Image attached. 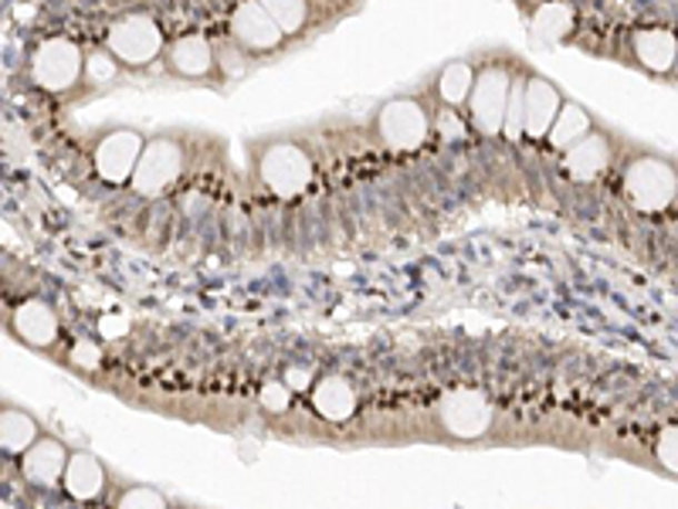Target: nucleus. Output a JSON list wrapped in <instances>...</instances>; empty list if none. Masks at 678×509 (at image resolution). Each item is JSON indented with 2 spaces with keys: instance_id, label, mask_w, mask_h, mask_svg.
I'll use <instances>...</instances> for the list:
<instances>
[{
  "instance_id": "393cba45",
  "label": "nucleus",
  "mask_w": 678,
  "mask_h": 509,
  "mask_svg": "<svg viewBox=\"0 0 678 509\" xmlns=\"http://www.w3.org/2000/svg\"><path fill=\"white\" fill-rule=\"evenodd\" d=\"M292 405V388L286 385V380H271V385L261 388V408L265 411H286Z\"/></svg>"
},
{
  "instance_id": "6ab92c4d",
  "label": "nucleus",
  "mask_w": 678,
  "mask_h": 509,
  "mask_svg": "<svg viewBox=\"0 0 678 509\" xmlns=\"http://www.w3.org/2000/svg\"><path fill=\"white\" fill-rule=\"evenodd\" d=\"M38 441V425L28 411L21 408H4L0 418V445H4L8 456H24L31 445Z\"/></svg>"
},
{
  "instance_id": "4be33fe9",
  "label": "nucleus",
  "mask_w": 678,
  "mask_h": 509,
  "mask_svg": "<svg viewBox=\"0 0 678 509\" xmlns=\"http://www.w3.org/2000/svg\"><path fill=\"white\" fill-rule=\"evenodd\" d=\"M574 24V11L570 4H547V8H539L536 18H532V34L539 41H560Z\"/></svg>"
},
{
  "instance_id": "f8f14e48",
  "label": "nucleus",
  "mask_w": 678,
  "mask_h": 509,
  "mask_svg": "<svg viewBox=\"0 0 678 509\" xmlns=\"http://www.w3.org/2000/svg\"><path fill=\"white\" fill-rule=\"evenodd\" d=\"M218 66V51L203 34H183L167 48V69L180 79H203Z\"/></svg>"
},
{
  "instance_id": "423d86ee",
  "label": "nucleus",
  "mask_w": 678,
  "mask_h": 509,
  "mask_svg": "<svg viewBox=\"0 0 678 509\" xmlns=\"http://www.w3.org/2000/svg\"><path fill=\"white\" fill-rule=\"evenodd\" d=\"M106 44L122 66H150V61L163 51V34L150 14H129L109 28Z\"/></svg>"
},
{
  "instance_id": "a211bd4d",
  "label": "nucleus",
  "mask_w": 678,
  "mask_h": 509,
  "mask_svg": "<svg viewBox=\"0 0 678 509\" xmlns=\"http://www.w3.org/2000/svg\"><path fill=\"white\" fill-rule=\"evenodd\" d=\"M312 405L326 421H347L357 411V391L347 377H322L312 388Z\"/></svg>"
},
{
  "instance_id": "0eeeda50",
  "label": "nucleus",
  "mask_w": 678,
  "mask_h": 509,
  "mask_svg": "<svg viewBox=\"0 0 678 509\" xmlns=\"http://www.w3.org/2000/svg\"><path fill=\"white\" fill-rule=\"evenodd\" d=\"M183 173V153L170 137H157L147 143L140 167L132 173V190L140 198H160L177 183V177Z\"/></svg>"
},
{
  "instance_id": "9b49d317",
  "label": "nucleus",
  "mask_w": 678,
  "mask_h": 509,
  "mask_svg": "<svg viewBox=\"0 0 678 509\" xmlns=\"http://www.w3.org/2000/svg\"><path fill=\"white\" fill-rule=\"evenodd\" d=\"M231 34L241 48H251V51H271L286 38V31L276 24V18H271L258 0H248V4H241L231 14Z\"/></svg>"
},
{
  "instance_id": "1a4fd4ad",
  "label": "nucleus",
  "mask_w": 678,
  "mask_h": 509,
  "mask_svg": "<svg viewBox=\"0 0 678 509\" xmlns=\"http://www.w3.org/2000/svg\"><path fill=\"white\" fill-rule=\"evenodd\" d=\"M441 425L455 438H479L492 425V405L482 391L458 388L441 401Z\"/></svg>"
},
{
  "instance_id": "4468645a",
  "label": "nucleus",
  "mask_w": 678,
  "mask_h": 509,
  "mask_svg": "<svg viewBox=\"0 0 678 509\" xmlns=\"http://www.w3.org/2000/svg\"><path fill=\"white\" fill-rule=\"evenodd\" d=\"M14 333L28 347H51L58 340V316L48 302L28 299L14 309Z\"/></svg>"
},
{
  "instance_id": "7c9ffc66",
  "label": "nucleus",
  "mask_w": 678,
  "mask_h": 509,
  "mask_svg": "<svg viewBox=\"0 0 678 509\" xmlns=\"http://www.w3.org/2000/svg\"><path fill=\"white\" fill-rule=\"evenodd\" d=\"M221 61H225V72L228 76H241L245 72V61L235 51H221Z\"/></svg>"
},
{
  "instance_id": "6e6552de",
  "label": "nucleus",
  "mask_w": 678,
  "mask_h": 509,
  "mask_svg": "<svg viewBox=\"0 0 678 509\" xmlns=\"http://www.w3.org/2000/svg\"><path fill=\"white\" fill-rule=\"evenodd\" d=\"M143 150H147V140L136 130H112L96 143V153H92L96 173L106 183H132V173L140 167Z\"/></svg>"
},
{
  "instance_id": "39448f33",
  "label": "nucleus",
  "mask_w": 678,
  "mask_h": 509,
  "mask_svg": "<svg viewBox=\"0 0 678 509\" xmlns=\"http://www.w3.org/2000/svg\"><path fill=\"white\" fill-rule=\"evenodd\" d=\"M86 69V58L79 51L76 41L68 38H48L34 48V58H31V79L34 86H41L44 92H64L79 82Z\"/></svg>"
},
{
  "instance_id": "b1692460",
  "label": "nucleus",
  "mask_w": 678,
  "mask_h": 509,
  "mask_svg": "<svg viewBox=\"0 0 678 509\" xmlns=\"http://www.w3.org/2000/svg\"><path fill=\"white\" fill-rule=\"evenodd\" d=\"M119 509H167V499L150 486H132L119 496Z\"/></svg>"
},
{
  "instance_id": "f03ea898",
  "label": "nucleus",
  "mask_w": 678,
  "mask_h": 509,
  "mask_svg": "<svg viewBox=\"0 0 678 509\" xmlns=\"http://www.w3.org/2000/svg\"><path fill=\"white\" fill-rule=\"evenodd\" d=\"M625 190L638 211L658 214L678 198V173L658 157H638L625 173Z\"/></svg>"
},
{
  "instance_id": "412c9836",
  "label": "nucleus",
  "mask_w": 678,
  "mask_h": 509,
  "mask_svg": "<svg viewBox=\"0 0 678 509\" xmlns=\"http://www.w3.org/2000/svg\"><path fill=\"white\" fill-rule=\"evenodd\" d=\"M471 86H475V72H471L468 61H451V66H445L441 76H438V96H441L445 106L468 102Z\"/></svg>"
},
{
  "instance_id": "5701e85b",
  "label": "nucleus",
  "mask_w": 678,
  "mask_h": 509,
  "mask_svg": "<svg viewBox=\"0 0 678 509\" xmlns=\"http://www.w3.org/2000/svg\"><path fill=\"white\" fill-rule=\"evenodd\" d=\"M258 4L276 18V24L286 31V34H296L302 24H306V14H309V8H306V0H258Z\"/></svg>"
},
{
  "instance_id": "20e7f679",
  "label": "nucleus",
  "mask_w": 678,
  "mask_h": 509,
  "mask_svg": "<svg viewBox=\"0 0 678 509\" xmlns=\"http://www.w3.org/2000/svg\"><path fill=\"white\" fill-rule=\"evenodd\" d=\"M377 133L390 150H421L431 133L428 109L418 99H390L377 112Z\"/></svg>"
},
{
  "instance_id": "7ed1b4c3",
  "label": "nucleus",
  "mask_w": 678,
  "mask_h": 509,
  "mask_svg": "<svg viewBox=\"0 0 678 509\" xmlns=\"http://www.w3.org/2000/svg\"><path fill=\"white\" fill-rule=\"evenodd\" d=\"M258 177L276 198H299L312 183V160L296 143H271L258 160Z\"/></svg>"
},
{
  "instance_id": "2eb2a0df",
  "label": "nucleus",
  "mask_w": 678,
  "mask_h": 509,
  "mask_svg": "<svg viewBox=\"0 0 678 509\" xmlns=\"http://www.w3.org/2000/svg\"><path fill=\"white\" fill-rule=\"evenodd\" d=\"M631 48L638 54V61L648 69V72H671L675 61H678V38L665 28H645V31H635L631 38Z\"/></svg>"
},
{
  "instance_id": "bb28decb",
  "label": "nucleus",
  "mask_w": 678,
  "mask_h": 509,
  "mask_svg": "<svg viewBox=\"0 0 678 509\" xmlns=\"http://www.w3.org/2000/svg\"><path fill=\"white\" fill-rule=\"evenodd\" d=\"M86 69H89V79H92V82H112L116 72H119L112 51H92L89 61H86Z\"/></svg>"
},
{
  "instance_id": "c85d7f7f",
  "label": "nucleus",
  "mask_w": 678,
  "mask_h": 509,
  "mask_svg": "<svg viewBox=\"0 0 678 509\" xmlns=\"http://www.w3.org/2000/svg\"><path fill=\"white\" fill-rule=\"evenodd\" d=\"M286 385H289L292 391H306V388H312V373L302 370V367H292V370L286 373Z\"/></svg>"
},
{
  "instance_id": "cd10ccee",
  "label": "nucleus",
  "mask_w": 678,
  "mask_h": 509,
  "mask_svg": "<svg viewBox=\"0 0 678 509\" xmlns=\"http://www.w3.org/2000/svg\"><path fill=\"white\" fill-rule=\"evenodd\" d=\"M99 360H102V350H99L92 340H79V343L72 347V363H79L82 370H96Z\"/></svg>"
},
{
  "instance_id": "a878e982",
  "label": "nucleus",
  "mask_w": 678,
  "mask_h": 509,
  "mask_svg": "<svg viewBox=\"0 0 678 509\" xmlns=\"http://www.w3.org/2000/svg\"><path fill=\"white\" fill-rule=\"evenodd\" d=\"M655 452H658L661 466L678 476V425H671V428H665V431L658 435Z\"/></svg>"
},
{
  "instance_id": "2f4dec72",
  "label": "nucleus",
  "mask_w": 678,
  "mask_h": 509,
  "mask_svg": "<svg viewBox=\"0 0 678 509\" xmlns=\"http://www.w3.org/2000/svg\"><path fill=\"white\" fill-rule=\"evenodd\" d=\"M675 72H678V61H675Z\"/></svg>"
},
{
  "instance_id": "9d476101",
  "label": "nucleus",
  "mask_w": 678,
  "mask_h": 509,
  "mask_svg": "<svg viewBox=\"0 0 678 509\" xmlns=\"http://www.w3.org/2000/svg\"><path fill=\"white\" fill-rule=\"evenodd\" d=\"M560 109H564V102H560V92L554 82L539 79V76L522 82V133L529 140L550 137Z\"/></svg>"
},
{
  "instance_id": "f257e3e1",
  "label": "nucleus",
  "mask_w": 678,
  "mask_h": 509,
  "mask_svg": "<svg viewBox=\"0 0 678 509\" xmlns=\"http://www.w3.org/2000/svg\"><path fill=\"white\" fill-rule=\"evenodd\" d=\"M512 79L502 66H486L475 76L471 96H468V119L482 137H499L506 133V116H509V99H512Z\"/></svg>"
},
{
  "instance_id": "dca6fc26",
  "label": "nucleus",
  "mask_w": 678,
  "mask_h": 509,
  "mask_svg": "<svg viewBox=\"0 0 678 509\" xmlns=\"http://www.w3.org/2000/svg\"><path fill=\"white\" fill-rule=\"evenodd\" d=\"M607 163H610V143L600 133H587L580 143H574L564 153V170L574 180H597L607 170Z\"/></svg>"
},
{
  "instance_id": "ddd939ff",
  "label": "nucleus",
  "mask_w": 678,
  "mask_h": 509,
  "mask_svg": "<svg viewBox=\"0 0 678 509\" xmlns=\"http://www.w3.org/2000/svg\"><path fill=\"white\" fill-rule=\"evenodd\" d=\"M68 449L58 441V438H38L31 449L24 452V479L34 482V486H54L64 479V469H68Z\"/></svg>"
},
{
  "instance_id": "c756f323",
  "label": "nucleus",
  "mask_w": 678,
  "mask_h": 509,
  "mask_svg": "<svg viewBox=\"0 0 678 509\" xmlns=\"http://www.w3.org/2000/svg\"><path fill=\"white\" fill-rule=\"evenodd\" d=\"M438 133L445 137V140H458L465 130H461V126H458V119L451 116V112H441V119H438Z\"/></svg>"
},
{
  "instance_id": "aec40b11",
  "label": "nucleus",
  "mask_w": 678,
  "mask_h": 509,
  "mask_svg": "<svg viewBox=\"0 0 678 509\" xmlns=\"http://www.w3.org/2000/svg\"><path fill=\"white\" fill-rule=\"evenodd\" d=\"M590 133V112L584 109V106H574V102H567L564 109H560V116H557V122H554V130H550V147H557V150H570L574 143H580L584 137Z\"/></svg>"
},
{
  "instance_id": "f3484780",
  "label": "nucleus",
  "mask_w": 678,
  "mask_h": 509,
  "mask_svg": "<svg viewBox=\"0 0 678 509\" xmlns=\"http://www.w3.org/2000/svg\"><path fill=\"white\" fill-rule=\"evenodd\" d=\"M64 492L72 499H96L102 489H106V469L96 456L89 452H76L72 459H68V469H64V479H61Z\"/></svg>"
}]
</instances>
